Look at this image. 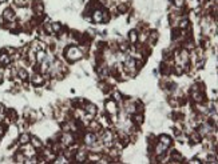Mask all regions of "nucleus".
I'll use <instances>...</instances> for the list:
<instances>
[{"mask_svg":"<svg viewBox=\"0 0 218 164\" xmlns=\"http://www.w3.org/2000/svg\"><path fill=\"white\" fill-rule=\"evenodd\" d=\"M66 58H67V60H70V62H76V60L83 58V52L80 51V48H78V47L70 45V47H67V49H66Z\"/></svg>","mask_w":218,"mask_h":164,"instance_id":"f257e3e1","label":"nucleus"},{"mask_svg":"<svg viewBox=\"0 0 218 164\" xmlns=\"http://www.w3.org/2000/svg\"><path fill=\"white\" fill-rule=\"evenodd\" d=\"M106 111L109 115H115L118 112V105H116L115 100H109L106 102Z\"/></svg>","mask_w":218,"mask_h":164,"instance_id":"f03ea898","label":"nucleus"},{"mask_svg":"<svg viewBox=\"0 0 218 164\" xmlns=\"http://www.w3.org/2000/svg\"><path fill=\"white\" fill-rule=\"evenodd\" d=\"M3 19H4L5 22H15V20H16L15 11L11 9V8L4 9V12H3Z\"/></svg>","mask_w":218,"mask_h":164,"instance_id":"7ed1b4c3","label":"nucleus"},{"mask_svg":"<svg viewBox=\"0 0 218 164\" xmlns=\"http://www.w3.org/2000/svg\"><path fill=\"white\" fill-rule=\"evenodd\" d=\"M31 83L33 85L39 87V85H42L43 83H44V78H43L40 73H35V75L32 76V79H31Z\"/></svg>","mask_w":218,"mask_h":164,"instance_id":"20e7f679","label":"nucleus"},{"mask_svg":"<svg viewBox=\"0 0 218 164\" xmlns=\"http://www.w3.org/2000/svg\"><path fill=\"white\" fill-rule=\"evenodd\" d=\"M9 62H11V58L7 52H2L0 53V65L4 67V65H8Z\"/></svg>","mask_w":218,"mask_h":164,"instance_id":"39448f33","label":"nucleus"},{"mask_svg":"<svg viewBox=\"0 0 218 164\" xmlns=\"http://www.w3.org/2000/svg\"><path fill=\"white\" fill-rule=\"evenodd\" d=\"M32 144V147L35 149H42L43 148V143H42V140H40L39 138H36V136H32L31 138V142H29Z\"/></svg>","mask_w":218,"mask_h":164,"instance_id":"423d86ee","label":"nucleus"},{"mask_svg":"<svg viewBox=\"0 0 218 164\" xmlns=\"http://www.w3.org/2000/svg\"><path fill=\"white\" fill-rule=\"evenodd\" d=\"M85 109H86V112L88 113V115H95L96 111H98V108H96V105L95 104H92V103H87V104L85 105Z\"/></svg>","mask_w":218,"mask_h":164,"instance_id":"0eeeda50","label":"nucleus"},{"mask_svg":"<svg viewBox=\"0 0 218 164\" xmlns=\"http://www.w3.org/2000/svg\"><path fill=\"white\" fill-rule=\"evenodd\" d=\"M29 142H31V136H29L28 133H22V135L19 136V144L27 146Z\"/></svg>","mask_w":218,"mask_h":164,"instance_id":"6e6552de","label":"nucleus"},{"mask_svg":"<svg viewBox=\"0 0 218 164\" xmlns=\"http://www.w3.org/2000/svg\"><path fill=\"white\" fill-rule=\"evenodd\" d=\"M95 23H102V19H103V15H102V9H95L92 12V18H91Z\"/></svg>","mask_w":218,"mask_h":164,"instance_id":"1a4fd4ad","label":"nucleus"},{"mask_svg":"<svg viewBox=\"0 0 218 164\" xmlns=\"http://www.w3.org/2000/svg\"><path fill=\"white\" fill-rule=\"evenodd\" d=\"M46 59H47V55H46V52H44V49H40V51H36V62L39 63H43V62H46Z\"/></svg>","mask_w":218,"mask_h":164,"instance_id":"9d476101","label":"nucleus"},{"mask_svg":"<svg viewBox=\"0 0 218 164\" xmlns=\"http://www.w3.org/2000/svg\"><path fill=\"white\" fill-rule=\"evenodd\" d=\"M159 142L162 143L163 146H166V147H169V146H171V138H170L169 135H161L159 136Z\"/></svg>","mask_w":218,"mask_h":164,"instance_id":"9b49d317","label":"nucleus"},{"mask_svg":"<svg viewBox=\"0 0 218 164\" xmlns=\"http://www.w3.org/2000/svg\"><path fill=\"white\" fill-rule=\"evenodd\" d=\"M95 140H96V136L94 135V133H87L85 136V143L88 146H92L94 143H95Z\"/></svg>","mask_w":218,"mask_h":164,"instance_id":"f8f14e48","label":"nucleus"},{"mask_svg":"<svg viewBox=\"0 0 218 164\" xmlns=\"http://www.w3.org/2000/svg\"><path fill=\"white\" fill-rule=\"evenodd\" d=\"M75 160H76V162H86V160H87V153H86L85 151H79V152H76Z\"/></svg>","mask_w":218,"mask_h":164,"instance_id":"ddd939ff","label":"nucleus"},{"mask_svg":"<svg viewBox=\"0 0 218 164\" xmlns=\"http://www.w3.org/2000/svg\"><path fill=\"white\" fill-rule=\"evenodd\" d=\"M129 39L131 43L138 42V32H137V29H131V31L129 32Z\"/></svg>","mask_w":218,"mask_h":164,"instance_id":"4468645a","label":"nucleus"},{"mask_svg":"<svg viewBox=\"0 0 218 164\" xmlns=\"http://www.w3.org/2000/svg\"><path fill=\"white\" fill-rule=\"evenodd\" d=\"M18 76L23 80V82L28 79V73H27V71H26L24 68H20V69H18Z\"/></svg>","mask_w":218,"mask_h":164,"instance_id":"2eb2a0df","label":"nucleus"},{"mask_svg":"<svg viewBox=\"0 0 218 164\" xmlns=\"http://www.w3.org/2000/svg\"><path fill=\"white\" fill-rule=\"evenodd\" d=\"M51 27H52V31L55 33H59L62 31V24H60V23H52Z\"/></svg>","mask_w":218,"mask_h":164,"instance_id":"dca6fc26","label":"nucleus"},{"mask_svg":"<svg viewBox=\"0 0 218 164\" xmlns=\"http://www.w3.org/2000/svg\"><path fill=\"white\" fill-rule=\"evenodd\" d=\"M15 162H18V163H23L24 162V153H20L18 152L15 155Z\"/></svg>","mask_w":218,"mask_h":164,"instance_id":"f3484780","label":"nucleus"},{"mask_svg":"<svg viewBox=\"0 0 218 164\" xmlns=\"http://www.w3.org/2000/svg\"><path fill=\"white\" fill-rule=\"evenodd\" d=\"M187 27H189V20H187V19L181 20V23H179V28H181V29H186Z\"/></svg>","mask_w":218,"mask_h":164,"instance_id":"a211bd4d","label":"nucleus"},{"mask_svg":"<svg viewBox=\"0 0 218 164\" xmlns=\"http://www.w3.org/2000/svg\"><path fill=\"white\" fill-rule=\"evenodd\" d=\"M192 142L193 143H199L201 142V135H199V133H197V132L193 133V135H192Z\"/></svg>","mask_w":218,"mask_h":164,"instance_id":"6ab92c4d","label":"nucleus"},{"mask_svg":"<svg viewBox=\"0 0 218 164\" xmlns=\"http://www.w3.org/2000/svg\"><path fill=\"white\" fill-rule=\"evenodd\" d=\"M134 122H135L137 124H140V123L143 122V116L138 115V113H134Z\"/></svg>","mask_w":218,"mask_h":164,"instance_id":"aec40b11","label":"nucleus"},{"mask_svg":"<svg viewBox=\"0 0 218 164\" xmlns=\"http://www.w3.org/2000/svg\"><path fill=\"white\" fill-rule=\"evenodd\" d=\"M90 127H91V129H94V131H98V129H100V124L98 122H91L90 123Z\"/></svg>","mask_w":218,"mask_h":164,"instance_id":"412c9836","label":"nucleus"},{"mask_svg":"<svg viewBox=\"0 0 218 164\" xmlns=\"http://www.w3.org/2000/svg\"><path fill=\"white\" fill-rule=\"evenodd\" d=\"M126 11H127V5H126V4H119V5H118V12L125 13Z\"/></svg>","mask_w":218,"mask_h":164,"instance_id":"4be33fe9","label":"nucleus"},{"mask_svg":"<svg viewBox=\"0 0 218 164\" xmlns=\"http://www.w3.org/2000/svg\"><path fill=\"white\" fill-rule=\"evenodd\" d=\"M174 71H175L177 75H182V72H183V68L181 65H177L175 68H174Z\"/></svg>","mask_w":218,"mask_h":164,"instance_id":"5701e85b","label":"nucleus"},{"mask_svg":"<svg viewBox=\"0 0 218 164\" xmlns=\"http://www.w3.org/2000/svg\"><path fill=\"white\" fill-rule=\"evenodd\" d=\"M174 4L177 7H182L183 5V0H174Z\"/></svg>","mask_w":218,"mask_h":164,"instance_id":"b1692460","label":"nucleus"},{"mask_svg":"<svg viewBox=\"0 0 218 164\" xmlns=\"http://www.w3.org/2000/svg\"><path fill=\"white\" fill-rule=\"evenodd\" d=\"M4 2H7V0H0V3H4Z\"/></svg>","mask_w":218,"mask_h":164,"instance_id":"393cba45","label":"nucleus"}]
</instances>
